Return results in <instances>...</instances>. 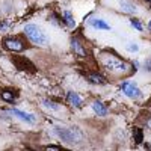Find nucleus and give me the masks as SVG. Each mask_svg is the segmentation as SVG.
<instances>
[{
    "label": "nucleus",
    "mask_w": 151,
    "mask_h": 151,
    "mask_svg": "<svg viewBox=\"0 0 151 151\" xmlns=\"http://www.w3.org/2000/svg\"><path fill=\"white\" fill-rule=\"evenodd\" d=\"M55 134L59 136L64 142L68 144H80L83 141V134L80 133L79 129H67V127H56L55 129Z\"/></svg>",
    "instance_id": "f257e3e1"
},
{
    "label": "nucleus",
    "mask_w": 151,
    "mask_h": 151,
    "mask_svg": "<svg viewBox=\"0 0 151 151\" xmlns=\"http://www.w3.org/2000/svg\"><path fill=\"white\" fill-rule=\"evenodd\" d=\"M24 33H26V36L36 45H47L48 44L47 35L38 26H35V24H27V26L24 27Z\"/></svg>",
    "instance_id": "f03ea898"
},
{
    "label": "nucleus",
    "mask_w": 151,
    "mask_h": 151,
    "mask_svg": "<svg viewBox=\"0 0 151 151\" xmlns=\"http://www.w3.org/2000/svg\"><path fill=\"white\" fill-rule=\"evenodd\" d=\"M103 65L106 67V70L113 71V73H122V71L127 70V64L119 60L115 56H104L103 58Z\"/></svg>",
    "instance_id": "7ed1b4c3"
},
{
    "label": "nucleus",
    "mask_w": 151,
    "mask_h": 151,
    "mask_svg": "<svg viewBox=\"0 0 151 151\" xmlns=\"http://www.w3.org/2000/svg\"><path fill=\"white\" fill-rule=\"evenodd\" d=\"M12 64H14L20 71H29V73H35L36 71V67L32 64L27 58H24V56H15V58H12Z\"/></svg>",
    "instance_id": "20e7f679"
},
{
    "label": "nucleus",
    "mask_w": 151,
    "mask_h": 151,
    "mask_svg": "<svg viewBox=\"0 0 151 151\" xmlns=\"http://www.w3.org/2000/svg\"><path fill=\"white\" fill-rule=\"evenodd\" d=\"M121 89H122V92H124L125 95H127V97H132V98L141 95V91L136 88V85H133V83H130V82H122Z\"/></svg>",
    "instance_id": "39448f33"
},
{
    "label": "nucleus",
    "mask_w": 151,
    "mask_h": 151,
    "mask_svg": "<svg viewBox=\"0 0 151 151\" xmlns=\"http://www.w3.org/2000/svg\"><path fill=\"white\" fill-rule=\"evenodd\" d=\"M11 113H12V115H15L17 118H20L21 121L27 122V124H35V122H36V119H35V116L32 115V113H26V112L18 110V109H12Z\"/></svg>",
    "instance_id": "423d86ee"
},
{
    "label": "nucleus",
    "mask_w": 151,
    "mask_h": 151,
    "mask_svg": "<svg viewBox=\"0 0 151 151\" xmlns=\"http://www.w3.org/2000/svg\"><path fill=\"white\" fill-rule=\"evenodd\" d=\"M5 47L8 50H12V52H21V50L24 48L23 42L18 41V40H14V38H6V40L3 41Z\"/></svg>",
    "instance_id": "0eeeda50"
},
{
    "label": "nucleus",
    "mask_w": 151,
    "mask_h": 151,
    "mask_svg": "<svg viewBox=\"0 0 151 151\" xmlns=\"http://www.w3.org/2000/svg\"><path fill=\"white\" fill-rule=\"evenodd\" d=\"M89 24L92 27L100 29V30H110V26L101 18H92V20H89Z\"/></svg>",
    "instance_id": "6e6552de"
},
{
    "label": "nucleus",
    "mask_w": 151,
    "mask_h": 151,
    "mask_svg": "<svg viewBox=\"0 0 151 151\" xmlns=\"http://www.w3.org/2000/svg\"><path fill=\"white\" fill-rule=\"evenodd\" d=\"M119 8H121L122 12H125V14H134V12H136V6L132 2H129V0H121V2H119Z\"/></svg>",
    "instance_id": "1a4fd4ad"
},
{
    "label": "nucleus",
    "mask_w": 151,
    "mask_h": 151,
    "mask_svg": "<svg viewBox=\"0 0 151 151\" xmlns=\"http://www.w3.org/2000/svg\"><path fill=\"white\" fill-rule=\"evenodd\" d=\"M67 100H68V103L74 107H80L82 106V98L79 97V94H76V92H68L67 94Z\"/></svg>",
    "instance_id": "9d476101"
},
{
    "label": "nucleus",
    "mask_w": 151,
    "mask_h": 151,
    "mask_svg": "<svg viewBox=\"0 0 151 151\" xmlns=\"http://www.w3.org/2000/svg\"><path fill=\"white\" fill-rule=\"evenodd\" d=\"M92 109H94V112L97 113V115H100V116H106L107 115V109H106V106L101 101H94L92 103Z\"/></svg>",
    "instance_id": "9b49d317"
},
{
    "label": "nucleus",
    "mask_w": 151,
    "mask_h": 151,
    "mask_svg": "<svg viewBox=\"0 0 151 151\" xmlns=\"http://www.w3.org/2000/svg\"><path fill=\"white\" fill-rule=\"evenodd\" d=\"M88 79H89L92 83H95V85H104V83H106V79L103 77V76H100V74H94V73L88 74Z\"/></svg>",
    "instance_id": "f8f14e48"
},
{
    "label": "nucleus",
    "mask_w": 151,
    "mask_h": 151,
    "mask_svg": "<svg viewBox=\"0 0 151 151\" xmlns=\"http://www.w3.org/2000/svg\"><path fill=\"white\" fill-rule=\"evenodd\" d=\"M71 48L76 52V55H79V56H85V55H86L85 50H83V47H82V44H80L77 40H73V41H71Z\"/></svg>",
    "instance_id": "ddd939ff"
},
{
    "label": "nucleus",
    "mask_w": 151,
    "mask_h": 151,
    "mask_svg": "<svg viewBox=\"0 0 151 151\" xmlns=\"http://www.w3.org/2000/svg\"><path fill=\"white\" fill-rule=\"evenodd\" d=\"M64 23L67 24L68 27H74V18H73V14L70 11H64Z\"/></svg>",
    "instance_id": "4468645a"
},
{
    "label": "nucleus",
    "mask_w": 151,
    "mask_h": 151,
    "mask_svg": "<svg viewBox=\"0 0 151 151\" xmlns=\"http://www.w3.org/2000/svg\"><path fill=\"white\" fill-rule=\"evenodd\" d=\"M133 137H134V142L136 144H142L144 142V133H142V130L134 127L133 129Z\"/></svg>",
    "instance_id": "2eb2a0df"
},
{
    "label": "nucleus",
    "mask_w": 151,
    "mask_h": 151,
    "mask_svg": "<svg viewBox=\"0 0 151 151\" xmlns=\"http://www.w3.org/2000/svg\"><path fill=\"white\" fill-rule=\"evenodd\" d=\"M0 97H2L5 101H8V103H12L15 100V94H12L11 91H8V89H5V91H2V94H0Z\"/></svg>",
    "instance_id": "dca6fc26"
},
{
    "label": "nucleus",
    "mask_w": 151,
    "mask_h": 151,
    "mask_svg": "<svg viewBox=\"0 0 151 151\" xmlns=\"http://www.w3.org/2000/svg\"><path fill=\"white\" fill-rule=\"evenodd\" d=\"M42 104H44L47 109H52V110H58V109H59V106H58L56 103H53V101H50V100H44Z\"/></svg>",
    "instance_id": "f3484780"
},
{
    "label": "nucleus",
    "mask_w": 151,
    "mask_h": 151,
    "mask_svg": "<svg viewBox=\"0 0 151 151\" xmlns=\"http://www.w3.org/2000/svg\"><path fill=\"white\" fill-rule=\"evenodd\" d=\"M132 26L134 27V29H137V30H144V26L137 21V20H132Z\"/></svg>",
    "instance_id": "a211bd4d"
},
{
    "label": "nucleus",
    "mask_w": 151,
    "mask_h": 151,
    "mask_svg": "<svg viewBox=\"0 0 151 151\" xmlns=\"http://www.w3.org/2000/svg\"><path fill=\"white\" fill-rule=\"evenodd\" d=\"M127 50H129V52H137V50H139V45H137V44H133V42H130V44L127 45Z\"/></svg>",
    "instance_id": "6ab92c4d"
},
{
    "label": "nucleus",
    "mask_w": 151,
    "mask_h": 151,
    "mask_svg": "<svg viewBox=\"0 0 151 151\" xmlns=\"http://www.w3.org/2000/svg\"><path fill=\"white\" fill-rule=\"evenodd\" d=\"M45 150H52V151H58V150H60V147H58V145H47L45 147Z\"/></svg>",
    "instance_id": "aec40b11"
},
{
    "label": "nucleus",
    "mask_w": 151,
    "mask_h": 151,
    "mask_svg": "<svg viewBox=\"0 0 151 151\" xmlns=\"http://www.w3.org/2000/svg\"><path fill=\"white\" fill-rule=\"evenodd\" d=\"M147 68H150V71H151V62H147Z\"/></svg>",
    "instance_id": "412c9836"
},
{
    "label": "nucleus",
    "mask_w": 151,
    "mask_h": 151,
    "mask_svg": "<svg viewBox=\"0 0 151 151\" xmlns=\"http://www.w3.org/2000/svg\"><path fill=\"white\" fill-rule=\"evenodd\" d=\"M150 29H151V23H150Z\"/></svg>",
    "instance_id": "4be33fe9"
},
{
    "label": "nucleus",
    "mask_w": 151,
    "mask_h": 151,
    "mask_svg": "<svg viewBox=\"0 0 151 151\" xmlns=\"http://www.w3.org/2000/svg\"><path fill=\"white\" fill-rule=\"evenodd\" d=\"M148 2H151V0H148Z\"/></svg>",
    "instance_id": "5701e85b"
}]
</instances>
